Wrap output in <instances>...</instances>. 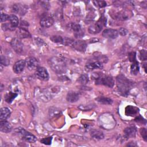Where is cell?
Returning a JSON list of instances; mask_svg holds the SVG:
<instances>
[{"instance_id":"cell-1","label":"cell","mask_w":147,"mask_h":147,"mask_svg":"<svg viewBox=\"0 0 147 147\" xmlns=\"http://www.w3.org/2000/svg\"><path fill=\"white\" fill-rule=\"evenodd\" d=\"M116 82L118 90L123 96H127L134 86V82L127 79L123 75H118L117 77Z\"/></svg>"},{"instance_id":"cell-2","label":"cell","mask_w":147,"mask_h":147,"mask_svg":"<svg viewBox=\"0 0 147 147\" xmlns=\"http://www.w3.org/2000/svg\"><path fill=\"white\" fill-rule=\"evenodd\" d=\"M49 65L52 69L57 74H61L65 72L67 68L64 61L56 56L52 57L49 61Z\"/></svg>"},{"instance_id":"cell-3","label":"cell","mask_w":147,"mask_h":147,"mask_svg":"<svg viewBox=\"0 0 147 147\" xmlns=\"http://www.w3.org/2000/svg\"><path fill=\"white\" fill-rule=\"evenodd\" d=\"M95 84L97 85H104L109 87H113L114 84V81L113 78L104 74H96L93 76Z\"/></svg>"},{"instance_id":"cell-4","label":"cell","mask_w":147,"mask_h":147,"mask_svg":"<svg viewBox=\"0 0 147 147\" xmlns=\"http://www.w3.org/2000/svg\"><path fill=\"white\" fill-rule=\"evenodd\" d=\"M106 18L103 16H102L97 22L90 26L88 28V32L91 34L98 33L102 30L103 26H106Z\"/></svg>"},{"instance_id":"cell-5","label":"cell","mask_w":147,"mask_h":147,"mask_svg":"<svg viewBox=\"0 0 147 147\" xmlns=\"http://www.w3.org/2000/svg\"><path fill=\"white\" fill-rule=\"evenodd\" d=\"M52 92L49 91L46 88H36L34 91V94L36 98L43 100L44 102H48L52 98Z\"/></svg>"},{"instance_id":"cell-6","label":"cell","mask_w":147,"mask_h":147,"mask_svg":"<svg viewBox=\"0 0 147 147\" xmlns=\"http://www.w3.org/2000/svg\"><path fill=\"white\" fill-rule=\"evenodd\" d=\"M16 133H18L24 140L30 143H34L36 141L37 138L30 132L26 131L22 127H18L15 129Z\"/></svg>"},{"instance_id":"cell-7","label":"cell","mask_w":147,"mask_h":147,"mask_svg":"<svg viewBox=\"0 0 147 147\" xmlns=\"http://www.w3.org/2000/svg\"><path fill=\"white\" fill-rule=\"evenodd\" d=\"M131 13L129 11L126 10H120L119 11H117L113 12L111 14V17L115 20H120V21H125L129 19L130 17L131 16Z\"/></svg>"},{"instance_id":"cell-8","label":"cell","mask_w":147,"mask_h":147,"mask_svg":"<svg viewBox=\"0 0 147 147\" xmlns=\"http://www.w3.org/2000/svg\"><path fill=\"white\" fill-rule=\"evenodd\" d=\"M130 61L132 62L130 67V72L132 75H137L139 72L140 68L138 62L136 60V52H131L129 54Z\"/></svg>"},{"instance_id":"cell-9","label":"cell","mask_w":147,"mask_h":147,"mask_svg":"<svg viewBox=\"0 0 147 147\" xmlns=\"http://www.w3.org/2000/svg\"><path fill=\"white\" fill-rule=\"evenodd\" d=\"M10 45L14 51L17 53H21L24 50V45L18 38H14L10 42Z\"/></svg>"},{"instance_id":"cell-10","label":"cell","mask_w":147,"mask_h":147,"mask_svg":"<svg viewBox=\"0 0 147 147\" xmlns=\"http://www.w3.org/2000/svg\"><path fill=\"white\" fill-rule=\"evenodd\" d=\"M69 28L74 32V35L76 37L79 38L83 37L84 34V32L82 30L81 26L79 24L76 23H70L68 25Z\"/></svg>"},{"instance_id":"cell-11","label":"cell","mask_w":147,"mask_h":147,"mask_svg":"<svg viewBox=\"0 0 147 147\" xmlns=\"http://www.w3.org/2000/svg\"><path fill=\"white\" fill-rule=\"evenodd\" d=\"M36 75L39 79L44 81H47L49 78L47 70L44 67H38L36 70Z\"/></svg>"},{"instance_id":"cell-12","label":"cell","mask_w":147,"mask_h":147,"mask_svg":"<svg viewBox=\"0 0 147 147\" xmlns=\"http://www.w3.org/2000/svg\"><path fill=\"white\" fill-rule=\"evenodd\" d=\"M26 65L30 71L36 69L38 68V61L37 59L33 57H29L25 60Z\"/></svg>"},{"instance_id":"cell-13","label":"cell","mask_w":147,"mask_h":147,"mask_svg":"<svg viewBox=\"0 0 147 147\" xmlns=\"http://www.w3.org/2000/svg\"><path fill=\"white\" fill-rule=\"evenodd\" d=\"M72 47L76 51L81 52H85L87 48V43L84 41H74L72 44Z\"/></svg>"},{"instance_id":"cell-14","label":"cell","mask_w":147,"mask_h":147,"mask_svg":"<svg viewBox=\"0 0 147 147\" xmlns=\"http://www.w3.org/2000/svg\"><path fill=\"white\" fill-rule=\"evenodd\" d=\"M102 36L105 38L114 39L118 37V32L116 29H106L103 31Z\"/></svg>"},{"instance_id":"cell-15","label":"cell","mask_w":147,"mask_h":147,"mask_svg":"<svg viewBox=\"0 0 147 147\" xmlns=\"http://www.w3.org/2000/svg\"><path fill=\"white\" fill-rule=\"evenodd\" d=\"M25 65H26L25 60H18L14 63L13 67V71L16 74H20L24 71Z\"/></svg>"},{"instance_id":"cell-16","label":"cell","mask_w":147,"mask_h":147,"mask_svg":"<svg viewBox=\"0 0 147 147\" xmlns=\"http://www.w3.org/2000/svg\"><path fill=\"white\" fill-rule=\"evenodd\" d=\"M27 7L21 3H15L12 7V10L14 13L20 15H24L27 11Z\"/></svg>"},{"instance_id":"cell-17","label":"cell","mask_w":147,"mask_h":147,"mask_svg":"<svg viewBox=\"0 0 147 147\" xmlns=\"http://www.w3.org/2000/svg\"><path fill=\"white\" fill-rule=\"evenodd\" d=\"M54 23V20L52 17L49 16H44L41 18L40 24V25L43 28H49Z\"/></svg>"},{"instance_id":"cell-18","label":"cell","mask_w":147,"mask_h":147,"mask_svg":"<svg viewBox=\"0 0 147 147\" xmlns=\"http://www.w3.org/2000/svg\"><path fill=\"white\" fill-rule=\"evenodd\" d=\"M21 25H23V27L21 26L19 28L17 33L18 36V37L20 38H29L31 37L30 34L28 32V29H26V26H25L24 24H21Z\"/></svg>"},{"instance_id":"cell-19","label":"cell","mask_w":147,"mask_h":147,"mask_svg":"<svg viewBox=\"0 0 147 147\" xmlns=\"http://www.w3.org/2000/svg\"><path fill=\"white\" fill-rule=\"evenodd\" d=\"M126 138H131L135 137L137 133V129L134 126H129L125 128L123 130Z\"/></svg>"},{"instance_id":"cell-20","label":"cell","mask_w":147,"mask_h":147,"mask_svg":"<svg viewBox=\"0 0 147 147\" xmlns=\"http://www.w3.org/2000/svg\"><path fill=\"white\" fill-rule=\"evenodd\" d=\"M12 130V126L10 123L5 121H1L0 122V130L3 133H9Z\"/></svg>"},{"instance_id":"cell-21","label":"cell","mask_w":147,"mask_h":147,"mask_svg":"<svg viewBox=\"0 0 147 147\" xmlns=\"http://www.w3.org/2000/svg\"><path fill=\"white\" fill-rule=\"evenodd\" d=\"M85 68H86V69L87 71H91L97 68H102L103 64L100 61H94V62L87 64L85 66Z\"/></svg>"},{"instance_id":"cell-22","label":"cell","mask_w":147,"mask_h":147,"mask_svg":"<svg viewBox=\"0 0 147 147\" xmlns=\"http://www.w3.org/2000/svg\"><path fill=\"white\" fill-rule=\"evenodd\" d=\"M67 100L68 102L73 103L78 101L79 99V93L75 91H69L68 92L67 95Z\"/></svg>"},{"instance_id":"cell-23","label":"cell","mask_w":147,"mask_h":147,"mask_svg":"<svg viewBox=\"0 0 147 147\" xmlns=\"http://www.w3.org/2000/svg\"><path fill=\"white\" fill-rule=\"evenodd\" d=\"M10 110L7 107H2L0 110V119L1 121H5L10 115Z\"/></svg>"},{"instance_id":"cell-24","label":"cell","mask_w":147,"mask_h":147,"mask_svg":"<svg viewBox=\"0 0 147 147\" xmlns=\"http://www.w3.org/2000/svg\"><path fill=\"white\" fill-rule=\"evenodd\" d=\"M9 21L10 22V25H11V26L12 27V28L13 29H14L16 27H17L19 24L18 18L14 14H11V15L9 16Z\"/></svg>"},{"instance_id":"cell-25","label":"cell","mask_w":147,"mask_h":147,"mask_svg":"<svg viewBox=\"0 0 147 147\" xmlns=\"http://www.w3.org/2000/svg\"><path fill=\"white\" fill-rule=\"evenodd\" d=\"M138 112V109L132 106H127L125 109V114L126 115L133 116Z\"/></svg>"},{"instance_id":"cell-26","label":"cell","mask_w":147,"mask_h":147,"mask_svg":"<svg viewBox=\"0 0 147 147\" xmlns=\"http://www.w3.org/2000/svg\"><path fill=\"white\" fill-rule=\"evenodd\" d=\"M95 99L98 102L104 105H111L113 103V100L111 99L103 96H98Z\"/></svg>"},{"instance_id":"cell-27","label":"cell","mask_w":147,"mask_h":147,"mask_svg":"<svg viewBox=\"0 0 147 147\" xmlns=\"http://www.w3.org/2000/svg\"><path fill=\"white\" fill-rule=\"evenodd\" d=\"M91 136L95 139L97 140H101L103 139L104 137L103 133L99 130H92L91 131Z\"/></svg>"},{"instance_id":"cell-28","label":"cell","mask_w":147,"mask_h":147,"mask_svg":"<svg viewBox=\"0 0 147 147\" xmlns=\"http://www.w3.org/2000/svg\"><path fill=\"white\" fill-rule=\"evenodd\" d=\"M18 95V94L17 93H14V92H9V93H7L5 96V100L6 102H7L8 103H10L13 102V100L16 98V96Z\"/></svg>"},{"instance_id":"cell-29","label":"cell","mask_w":147,"mask_h":147,"mask_svg":"<svg viewBox=\"0 0 147 147\" xmlns=\"http://www.w3.org/2000/svg\"><path fill=\"white\" fill-rule=\"evenodd\" d=\"M51 40H52L53 42L55 43H60V44H63V41H64V38L60 36H57V35H55V36H52L50 37Z\"/></svg>"},{"instance_id":"cell-30","label":"cell","mask_w":147,"mask_h":147,"mask_svg":"<svg viewBox=\"0 0 147 147\" xmlns=\"http://www.w3.org/2000/svg\"><path fill=\"white\" fill-rule=\"evenodd\" d=\"M78 82L82 84H86L88 82V76L87 74H83L78 79Z\"/></svg>"},{"instance_id":"cell-31","label":"cell","mask_w":147,"mask_h":147,"mask_svg":"<svg viewBox=\"0 0 147 147\" xmlns=\"http://www.w3.org/2000/svg\"><path fill=\"white\" fill-rule=\"evenodd\" d=\"M92 2L96 6L99 7H104L107 5L106 2L104 1H94Z\"/></svg>"},{"instance_id":"cell-32","label":"cell","mask_w":147,"mask_h":147,"mask_svg":"<svg viewBox=\"0 0 147 147\" xmlns=\"http://www.w3.org/2000/svg\"><path fill=\"white\" fill-rule=\"evenodd\" d=\"M10 63V61L5 56L1 55V65H8Z\"/></svg>"},{"instance_id":"cell-33","label":"cell","mask_w":147,"mask_h":147,"mask_svg":"<svg viewBox=\"0 0 147 147\" xmlns=\"http://www.w3.org/2000/svg\"><path fill=\"white\" fill-rule=\"evenodd\" d=\"M52 140V137L44 138H42L41 140V142L45 145H50V144H51Z\"/></svg>"},{"instance_id":"cell-34","label":"cell","mask_w":147,"mask_h":147,"mask_svg":"<svg viewBox=\"0 0 147 147\" xmlns=\"http://www.w3.org/2000/svg\"><path fill=\"white\" fill-rule=\"evenodd\" d=\"M146 129L145 128H141L140 129V133H141V135L142 136L143 139L145 140V141H146V139H147V134H146Z\"/></svg>"},{"instance_id":"cell-35","label":"cell","mask_w":147,"mask_h":147,"mask_svg":"<svg viewBox=\"0 0 147 147\" xmlns=\"http://www.w3.org/2000/svg\"><path fill=\"white\" fill-rule=\"evenodd\" d=\"M9 16L5 14V13H2L1 14V22H5L7 20H9Z\"/></svg>"},{"instance_id":"cell-36","label":"cell","mask_w":147,"mask_h":147,"mask_svg":"<svg viewBox=\"0 0 147 147\" xmlns=\"http://www.w3.org/2000/svg\"><path fill=\"white\" fill-rule=\"evenodd\" d=\"M140 58L141 60H146V52L145 50H142L140 51Z\"/></svg>"},{"instance_id":"cell-37","label":"cell","mask_w":147,"mask_h":147,"mask_svg":"<svg viewBox=\"0 0 147 147\" xmlns=\"http://www.w3.org/2000/svg\"><path fill=\"white\" fill-rule=\"evenodd\" d=\"M128 33L127 30L124 28H121L119 30L118 33H119L121 36H126Z\"/></svg>"}]
</instances>
